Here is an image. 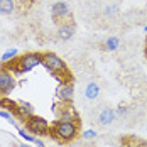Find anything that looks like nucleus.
I'll return each mask as SVG.
<instances>
[{"instance_id":"obj_1","label":"nucleus","mask_w":147,"mask_h":147,"mask_svg":"<svg viewBox=\"0 0 147 147\" xmlns=\"http://www.w3.org/2000/svg\"><path fill=\"white\" fill-rule=\"evenodd\" d=\"M76 120H68V118H59L58 122L53 125V132L63 142L73 140L78 134V125L74 123Z\"/></svg>"},{"instance_id":"obj_2","label":"nucleus","mask_w":147,"mask_h":147,"mask_svg":"<svg viewBox=\"0 0 147 147\" xmlns=\"http://www.w3.org/2000/svg\"><path fill=\"white\" fill-rule=\"evenodd\" d=\"M37 64H42V56L37 54V53H27L26 56L17 59V63H14V66L10 64V69L14 68V71H17V73H26V71L34 69Z\"/></svg>"},{"instance_id":"obj_3","label":"nucleus","mask_w":147,"mask_h":147,"mask_svg":"<svg viewBox=\"0 0 147 147\" xmlns=\"http://www.w3.org/2000/svg\"><path fill=\"white\" fill-rule=\"evenodd\" d=\"M42 66H44L47 71H51L53 76L54 74L68 73V68H66L64 61L59 58L58 54H53V53H44L42 54Z\"/></svg>"},{"instance_id":"obj_4","label":"nucleus","mask_w":147,"mask_h":147,"mask_svg":"<svg viewBox=\"0 0 147 147\" xmlns=\"http://www.w3.org/2000/svg\"><path fill=\"white\" fill-rule=\"evenodd\" d=\"M26 127L34 135H44V134L49 132V122L46 118L39 117V115H34V113L26 118Z\"/></svg>"},{"instance_id":"obj_5","label":"nucleus","mask_w":147,"mask_h":147,"mask_svg":"<svg viewBox=\"0 0 147 147\" xmlns=\"http://www.w3.org/2000/svg\"><path fill=\"white\" fill-rule=\"evenodd\" d=\"M15 88V80L10 71L0 69V95H7Z\"/></svg>"},{"instance_id":"obj_6","label":"nucleus","mask_w":147,"mask_h":147,"mask_svg":"<svg viewBox=\"0 0 147 147\" xmlns=\"http://www.w3.org/2000/svg\"><path fill=\"white\" fill-rule=\"evenodd\" d=\"M56 95H58V98L61 102L64 103H69L73 100V95H74V88L71 83H61L56 90Z\"/></svg>"},{"instance_id":"obj_7","label":"nucleus","mask_w":147,"mask_h":147,"mask_svg":"<svg viewBox=\"0 0 147 147\" xmlns=\"http://www.w3.org/2000/svg\"><path fill=\"white\" fill-rule=\"evenodd\" d=\"M68 12H69V7H68L66 2H56V3H53V7H51V14H53V17H54L56 20L66 17Z\"/></svg>"},{"instance_id":"obj_8","label":"nucleus","mask_w":147,"mask_h":147,"mask_svg":"<svg viewBox=\"0 0 147 147\" xmlns=\"http://www.w3.org/2000/svg\"><path fill=\"white\" fill-rule=\"evenodd\" d=\"M115 117H117V112H115V110H112V108H103L102 112H100V115H98V122H100L102 125H110V123L115 122Z\"/></svg>"},{"instance_id":"obj_9","label":"nucleus","mask_w":147,"mask_h":147,"mask_svg":"<svg viewBox=\"0 0 147 147\" xmlns=\"http://www.w3.org/2000/svg\"><path fill=\"white\" fill-rule=\"evenodd\" d=\"M74 36V26L73 24H63L58 30V37L61 41H69Z\"/></svg>"},{"instance_id":"obj_10","label":"nucleus","mask_w":147,"mask_h":147,"mask_svg":"<svg viewBox=\"0 0 147 147\" xmlns=\"http://www.w3.org/2000/svg\"><path fill=\"white\" fill-rule=\"evenodd\" d=\"M0 108H5V110H9L10 113L19 115V103L14 102V100H10V98H7V96L0 98Z\"/></svg>"},{"instance_id":"obj_11","label":"nucleus","mask_w":147,"mask_h":147,"mask_svg":"<svg viewBox=\"0 0 147 147\" xmlns=\"http://www.w3.org/2000/svg\"><path fill=\"white\" fill-rule=\"evenodd\" d=\"M85 95H86L88 100L98 98V95H100V86H98L95 81H90L88 85H86V88H85Z\"/></svg>"},{"instance_id":"obj_12","label":"nucleus","mask_w":147,"mask_h":147,"mask_svg":"<svg viewBox=\"0 0 147 147\" xmlns=\"http://www.w3.org/2000/svg\"><path fill=\"white\" fill-rule=\"evenodd\" d=\"M14 0H0V14L2 15H9L14 12Z\"/></svg>"},{"instance_id":"obj_13","label":"nucleus","mask_w":147,"mask_h":147,"mask_svg":"<svg viewBox=\"0 0 147 147\" xmlns=\"http://www.w3.org/2000/svg\"><path fill=\"white\" fill-rule=\"evenodd\" d=\"M17 103H19V117L27 118L29 115H32V107L29 103L26 102H17Z\"/></svg>"},{"instance_id":"obj_14","label":"nucleus","mask_w":147,"mask_h":147,"mask_svg":"<svg viewBox=\"0 0 147 147\" xmlns=\"http://www.w3.org/2000/svg\"><path fill=\"white\" fill-rule=\"evenodd\" d=\"M118 46H120V39H118V37H108L107 42H105V47H107L108 51H115Z\"/></svg>"},{"instance_id":"obj_15","label":"nucleus","mask_w":147,"mask_h":147,"mask_svg":"<svg viewBox=\"0 0 147 147\" xmlns=\"http://www.w3.org/2000/svg\"><path fill=\"white\" fill-rule=\"evenodd\" d=\"M17 56V49H9V51H5L3 54H2V63H9V61H12V59Z\"/></svg>"},{"instance_id":"obj_16","label":"nucleus","mask_w":147,"mask_h":147,"mask_svg":"<svg viewBox=\"0 0 147 147\" xmlns=\"http://www.w3.org/2000/svg\"><path fill=\"white\" fill-rule=\"evenodd\" d=\"M19 135H20L24 140H27V142H36V137H34V135H29V134L26 132V130H22V129L19 130Z\"/></svg>"},{"instance_id":"obj_17","label":"nucleus","mask_w":147,"mask_h":147,"mask_svg":"<svg viewBox=\"0 0 147 147\" xmlns=\"http://www.w3.org/2000/svg\"><path fill=\"white\" fill-rule=\"evenodd\" d=\"M95 137H96V132H95L93 129H90V130H85V132H83V139H86V140L95 139Z\"/></svg>"},{"instance_id":"obj_18","label":"nucleus","mask_w":147,"mask_h":147,"mask_svg":"<svg viewBox=\"0 0 147 147\" xmlns=\"http://www.w3.org/2000/svg\"><path fill=\"white\" fill-rule=\"evenodd\" d=\"M107 15H112V14H115L117 12V7L115 5H108V7H105V10H103Z\"/></svg>"},{"instance_id":"obj_19","label":"nucleus","mask_w":147,"mask_h":147,"mask_svg":"<svg viewBox=\"0 0 147 147\" xmlns=\"http://www.w3.org/2000/svg\"><path fill=\"white\" fill-rule=\"evenodd\" d=\"M0 117L5 118V120H9V122L12 123V113H9V112H5V110H0Z\"/></svg>"},{"instance_id":"obj_20","label":"nucleus","mask_w":147,"mask_h":147,"mask_svg":"<svg viewBox=\"0 0 147 147\" xmlns=\"http://www.w3.org/2000/svg\"><path fill=\"white\" fill-rule=\"evenodd\" d=\"M34 144H36L37 147H46L44 142H42V140H39V139H36V142H34Z\"/></svg>"},{"instance_id":"obj_21","label":"nucleus","mask_w":147,"mask_h":147,"mask_svg":"<svg viewBox=\"0 0 147 147\" xmlns=\"http://www.w3.org/2000/svg\"><path fill=\"white\" fill-rule=\"evenodd\" d=\"M117 113H118V115H123V113H127V108H118Z\"/></svg>"},{"instance_id":"obj_22","label":"nucleus","mask_w":147,"mask_h":147,"mask_svg":"<svg viewBox=\"0 0 147 147\" xmlns=\"http://www.w3.org/2000/svg\"><path fill=\"white\" fill-rule=\"evenodd\" d=\"M19 147H30V146H27V144H20Z\"/></svg>"},{"instance_id":"obj_23","label":"nucleus","mask_w":147,"mask_h":147,"mask_svg":"<svg viewBox=\"0 0 147 147\" xmlns=\"http://www.w3.org/2000/svg\"><path fill=\"white\" fill-rule=\"evenodd\" d=\"M144 32H147V26H146V27H144Z\"/></svg>"}]
</instances>
